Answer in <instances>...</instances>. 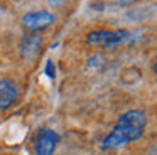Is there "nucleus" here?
Here are the masks:
<instances>
[{
  "instance_id": "nucleus-1",
  "label": "nucleus",
  "mask_w": 157,
  "mask_h": 155,
  "mask_svg": "<svg viewBox=\"0 0 157 155\" xmlns=\"http://www.w3.org/2000/svg\"><path fill=\"white\" fill-rule=\"evenodd\" d=\"M147 127V115L142 110H128L118 118L112 133L101 142V150H115L123 145L137 142L144 135Z\"/></svg>"
},
{
  "instance_id": "nucleus-2",
  "label": "nucleus",
  "mask_w": 157,
  "mask_h": 155,
  "mask_svg": "<svg viewBox=\"0 0 157 155\" xmlns=\"http://www.w3.org/2000/svg\"><path fill=\"white\" fill-rule=\"evenodd\" d=\"M128 30H93L86 36V42L91 46H103V47H117L128 39Z\"/></svg>"
},
{
  "instance_id": "nucleus-3",
  "label": "nucleus",
  "mask_w": 157,
  "mask_h": 155,
  "mask_svg": "<svg viewBox=\"0 0 157 155\" xmlns=\"http://www.w3.org/2000/svg\"><path fill=\"white\" fill-rule=\"evenodd\" d=\"M56 22V15L51 13L49 10H36V12H29L22 17V25L31 32H37L46 27L52 25Z\"/></svg>"
},
{
  "instance_id": "nucleus-4",
  "label": "nucleus",
  "mask_w": 157,
  "mask_h": 155,
  "mask_svg": "<svg viewBox=\"0 0 157 155\" xmlns=\"http://www.w3.org/2000/svg\"><path fill=\"white\" fill-rule=\"evenodd\" d=\"M59 143V135L54 130H46L39 131L37 138L34 142V152L36 155H54L56 148Z\"/></svg>"
},
{
  "instance_id": "nucleus-5",
  "label": "nucleus",
  "mask_w": 157,
  "mask_h": 155,
  "mask_svg": "<svg viewBox=\"0 0 157 155\" xmlns=\"http://www.w3.org/2000/svg\"><path fill=\"white\" fill-rule=\"evenodd\" d=\"M42 44H44V39L39 34H25L22 37L21 44H19L21 57L24 61H34L39 56V52H41Z\"/></svg>"
},
{
  "instance_id": "nucleus-6",
  "label": "nucleus",
  "mask_w": 157,
  "mask_h": 155,
  "mask_svg": "<svg viewBox=\"0 0 157 155\" xmlns=\"http://www.w3.org/2000/svg\"><path fill=\"white\" fill-rule=\"evenodd\" d=\"M19 100V86L10 79H0V111L10 108Z\"/></svg>"
},
{
  "instance_id": "nucleus-7",
  "label": "nucleus",
  "mask_w": 157,
  "mask_h": 155,
  "mask_svg": "<svg viewBox=\"0 0 157 155\" xmlns=\"http://www.w3.org/2000/svg\"><path fill=\"white\" fill-rule=\"evenodd\" d=\"M46 74H48L49 78H54V76H56V69H54V64H52L51 61H48V64H46Z\"/></svg>"
},
{
  "instance_id": "nucleus-8",
  "label": "nucleus",
  "mask_w": 157,
  "mask_h": 155,
  "mask_svg": "<svg viewBox=\"0 0 157 155\" xmlns=\"http://www.w3.org/2000/svg\"><path fill=\"white\" fill-rule=\"evenodd\" d=\"M115 3H118V5H130V3H135L137 0H113Z\"/></svg>"
},
{
  "instance_id": "nucleus-9",
  "label": "nucleus",
  "mask_w": 157,
  "mask_h": 155,
  "mask_svg": "<svg viewBox=\"0 0 157 155\" xmlns=\"http://www.w3.org/2000/svg\"><path fill=\"white\" fill-rule=\"evenodd\" d=\"M2 13H4V7L0 5V15H2Z\"/></svg>"
}]
</instances>
